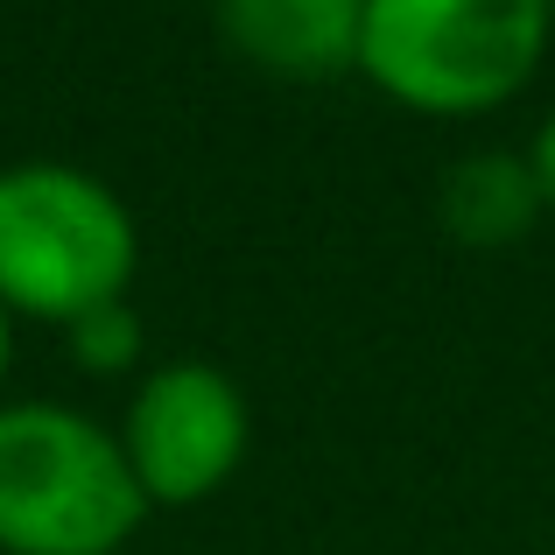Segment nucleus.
<instances>
[{
  "instance_id": "6e6552de",
  "label": "nucleus",
  "mask_w": 555,
  "mask_h": 555,
  "mask_svg": "<svg viewBox=\"0 0 555 555\" xmlns=\"http://www.w3.org/2000/svg\"><path fill=\"white\" fill-rule=\"evenodd\" d=\"M528 163H534V183H542V197H548V218H555V106H548V120L534 127V141H528Z\"/></svg>"
},
{
  "instance_id": "1a4fd4ad",
  "label": "nucleus",
  "mask_w": 555,
  "mask_h": 555,
  "mask_svg": "<svg viewBox=\"0 0 555 555\" xmlns=\"http://www.w3.org/2000/svg\"><path fill=\"white\" fill-rule=\"evenodd\" d=\"M0 379H8V310H0Z\"/></svg>"
},
{
  "instance_id": "0eeeda50",
  "label": "nucleus",
  "mask_w": 555,
  "mask_h": 555,
  "mask_svg": "<svg viewBox=\"0 0 555 555\" xmlns=\"http://www.w3.org/2000/svg\"><path fill=\"white\" fill-rule=\"evenodd\" d=\"M64 331H70V359H78L85 373H127L141 359V317H134V302H106V310L78 317V324H64Z\"/></svg>"
},
{
  "instance_id": "f03ea898",
  "label": "nucleus",
  "mask_w": 555,
  "mask_h": 555,
  "mask_svg": "<svg viewBox=\"0 0 555 555\" xmlns=\"http://www.w3.org/2000/svg\"><path fill=\"white\" fill-rule=\"evenodd\" d=\"M149 520L120 436L64 401L0 408V548L8 555H120Z\"/></svg>"
},
{
  "instance_id": "7ed1b4c3",
  "label": "nucleus",
  "mask_w": 555,
  "mask_h": 555,
  "mask_svg": "<svg viewBox=\"0 0 555 555\" xmlns=\"http://www.w3.org/2000/svg\"><path fill=\"white\" fill-rule=\"evenodd\" d=\"M141 268V232L127 197L78 163L0 169V310L78 324L127 302Z\"/></svg>"
},
{
  "instance_id": "39448f33",
  "label": "nucleus",
  "mask_w": 555,
  "mask_h": 555,
  "mask_svg": "<svg viewBox=\"0 0 555 555\" xmlns=\"http://www.w3.org/2000/svg\"><path fill=\"white\" fill-rule=\"evenodd\" d=\"M211 22L225 50L274 85L359 78L366 0H211Z\"/></svg>"
},
{
  "instance_id": "20e7f679",
  "label": "nucleus",
  "mask_w": 555,
  "mask_h": 555,
  "mask_svg": "<svg viewBox=\"0 0 555 555\" xmlns=\"http://www.w3.org/2000/svg\"><path fill=\"white\" fill-rule=\"evenodd\" d=\"M254 443V408L240 379L204 366V359H169L134 387L120 422V450L134 464L149 506H197L246 464Z\"/></svg>"
},
{
  "instance_id": "423d86ee",
  "label": "nucleus",
  "mask_w": 555,
  "mask_h": 555,
  "mask_svg": "<svg viewBox=\"0 0 555 555\" xmlns=\"http://www.w3.org/2000/svg\"><path fill=\"white\" fill-rule=\"evenodd\" d=\"M548 218V197L534 183L528 149H464L436 183V225L472 254L520 246Z\"/></svg>"
},
{
  "instance_id": "9d476101",
  "label": "nucleus",
  "mask_w": 555,
  "mask_h": 555,
  "mask_svg": "<svg viewBox=\"0 0 555 555\" xmlns=\"http://www.w3.org/2000/svg\"><path fill=\"white\" fill-rule=\"evenodd\" d=\"M548 8H555V0H548Z\"/></svg>"
},
{
  "instance_id": "f257e3e1",
  "label": "nucleus",
  "mask_w": 555,
  "mask_h": 555,
  "mask_svg": "<svg viewBox=\"0 0 555 555\" xmlns=\"http://www.w3.org/2000/svg\"><path fill=\"white\" fill-rule=\"evenodd\" d=\"M548 42V0H366L359 78L422 120H478L528 92Z\"/></svg>"
}]
</instances>
